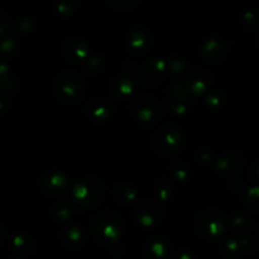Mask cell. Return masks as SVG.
I'll use <instances>...</instances> for the list:
<instances>
[{
  "label": "cell",
  "mask_w": 259,
  "mask_h": 259,
  "mask_svg": "<svg viewBox=\"0 0 259 259\" xmlns=\"http://www.w3.org/2000/svg\"><path fill=\"white\" fill-rule=\"evenodd\" d=\"M182 138L181 134L173 127H163L153 134L151 145L156 151L161 154H173L181 148Z\"/></svg>",
  "instance_id": "cell-2"
},
{
  "label": "cell",
  "mask_w": 259,
  "mask_h": 259,
  "mask_svg": "<svg viewBox=\"0 0 259 259\" xmlns=\"http://www.w3.org/2000/svg\"><path fill=\"white\" fill-rule=\"evenodd\" d=\"M42 183H47V187H44L45 192L50 193L51 196H61L64 194L65 189H66V181L62 178L61 176H57V174H52L49 176L47 174L44 179H42Z\"/></svg>",
  "instance_id": "cell-7"
},
{
  "label": "cell",
  "mask_w": 259,
  "mask_h": 259,
  "mask_svg": "<svg viewBox=\"0 0 259 259\" xmlns=\"http://www.w3.org/2000/svg\"><path fill=\"white\" fill-rule=\"evenodd\" d=\"M246 206L254 212H259V189H251L246 198Z\"/></svg>",
  "instance_id": "cell-8"
},
{
  "label": "cell",
  "mask_w": 259,
  "mask_h": 259,
  "mask_svg": "<svg viewBox=\"0 0 259 259\" xmlns=\"http://www.w3.org/2000/svg\"><path fill=\"white\" fill-rule=\"evenodd\" d=\"M84 85L80 76L74 73H65L56 80L57 96L66 103H75L83 94Z\"/></svg>",
  "instance_id": "cell-1"
},
{
  "label": "cell",
  "mask_w": 259,
  "mask_h": 259,
  "mask_svg": "<svg viewBox=\"0 0 259 259\" xmlns=\"http://www.w3.org/2000/svg\"><path fill=\"white\" fill-rule=\"evenodd\" d=\"M103 187L101 183L94 181L83 182V183L75 188L74 196L75 201L83 207H93L98 205L101 200L103 198Z\"/></svg>",
  "instance_id": "cell-3"
},
{
  "label": "cell",
  "mask_w": 259,
  "mask_h": 259,
  "mask_svg": "<svg viewBox=\"0 0 259 259\" xmlns=\"http://www.w3.org/2000/svg\"><path fill=\"white\" fill-rule=\"evenodd\" d=\"M151 101L153 98H149V97H139V98L134 99L131 103L133 112L140 121L148 122V123H154L158 121L159 116H160V107L155 101L153 103Z\"/></svg>",
  "instance_id": "cell-4"
},
{
  "label": "cell",
  "mask_w": 259,
  "mask_h": 259,
  "mask_svg": "<svg viewBox=\"0 0 259 259\" xmlns=\"http://www.w3.org/2000/svg\"><path fill=\"white\" fill-rule=\"evenodd\" d=\"M243 165L241 158L235 153H228L219 159V169L220 173L224 176H234L239 171Z\"/></svg>",
  "instance_id": "cell-6"
},
{
  "label": "cell",
  "mask_w": 259,
  "mask_h": 259,
  "mask_svg": "<svg viewBox=\"0 0 259 259\" xmlns=\"http://www.w3.org/2000/svg\"><path fill=\"white\" fill-rule=\"evenodd\" d=\"M2 239H3V231L0 229V241H2Z\"/></svg>",
  "instance_id": "cell-9"
},
{
  "label": "cell",
  "mask_w": 259,
  "mask_h": 259,
  "mask_svg": "<svg viewBox=\"0 0 259 259\" xmlns=\"http://www.w3.org/2000/svg\"><path fill=\"white\" fill-rule=\"evenodd\" d=\"M114 213H102L98 216L94 224V233L97 238L101 235V238H104L106 240H113L118 235V223Z\"/></svg>",
  "instance_id": "cell-5"
}]
</instances>
